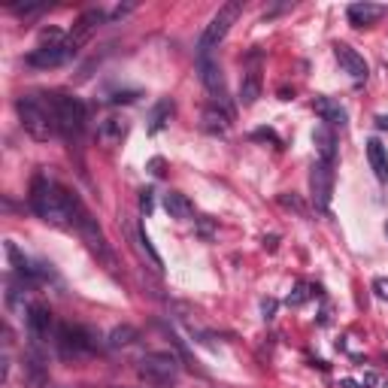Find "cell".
<instances>
[{
	"label": "cell",
	"instance_id": "28",
	"mask_svg": "<svg viewBox=\"0 0 388 388\" xmlns=\"http://www.w3.org/2000/svg\"><path fill=\"white\" fill-rule=\"evenodd\" d=\"M279 203H283V207H288V210H294V212H300V216H303V212H307V210H303V203L298 201V197H288V194H279Z\"/></svg>",
	"mask_w": 388,
	"mask_h": 388
},
{
	"label": "cell",
	"instance_id": "34",
	"mask_svg": "<svg viewBox=\"0 0 388 388\" xmlns=\"http://www.w3.org/2000/svg\"><path fill=\"white\" fill-rule=\"evenodd\" d=\"M376 125H379V127H388V116H379V119H376Z\"/></svg>",
	"mask_w": 388,
	"mask_h": 388
},
{
	"label": "cell",
	"instance_id": "14",
	"mask_svg": "<svg viewBox=\"0 0 388 388\" xmlns=\"http://www.w3.org/2000/svg\"><path fill=\"white\" fill-rule=\"evenodd\" d=\"M337 61L343 64V70L352 76L355 82H361V79H367V61H364L358 52L352 49V45H346V43H337Z\"/></svg>",
	"mask_w": 388,
	"mask_h": 388
},
{
	"label": "cell",
	"instance_id": "11",
	"mask_svg": "<svg viewBox=\"0 0 388 388\" xmlns=\"http://www.w3.org/2000/svg\"><path fill=\"white\" fill-rule=\"evenodd\" d=\"M197 73H201L203 88H207L212 97H218V101H222V97H225V76H222L218 61L212 55H201V58H197Z\"/></svg>",
	"mask_w": 388,
	"mask_h": 388
},
{
	"label": "cell",
	"instance_id": "33",
	"mask_svg": "<svg viewBox=\"0 0 388 388\" xmlns=\"http://www.w3.org/2000/svg\"><path fill=\"white\" fill-rule=\"evenodd\" d=\"M273 307H276V303H273V300H267V303H264V316H267V318H273Z\"/></svg>",
	"mask_w": 388,
	"mask_h": 388
},
{
	"label": "cell",
	"instance_id": "9",
	"mask_svg": "<svg viewBox=\"0 0 388 388\" xmlns=\"http://www.w3.org/2000/svg\"><path fill=\"white\" fill-rule=\"evenodd\" d=\"M309 192H313V203L318 210H328L331 207V197H334V164L316 161L313 170H309Z\"/></svg>",
	"mask_w": 388,
	"mask_h": 388
},
{
	"label": "cell",
	"instance_id": "10",
	"mask_svg": "<svg viewBox=\"0 0 388 388\" xmlns=\"http://www.w3.org/2000/svg\"><path fill=\"white\" fill-rule=\"evenodd\" d=\"M258 97H261V55L252 52L249 55V67L240 79V103L243 106H252Z\"/></svg>",
	"mask_w": 388,
	"mask_h": 388
},
{
	"label": "cell",
	"instance_id": "20",
	"mask_svg": "<svg viewBox=\"0 0 388 388\" xmlns=\"http://www.w3.org/2000/svg\"><path fill=\"white\" fill-rule=\"evenodd\" d=\"M25 376H28L30 388H43L45 382H49V367H45L40 352H30L25 358Z\"/></svg>",
	"mask_w": 388,
	"mask_h": 388
},
{
	"label": "cell",
	"instance_id": "1",
	"mask_svg": "<svg viewBox=\"0 0 388 388\" xmlns=\"http://www.w3.org/2000/svg\"><path fill=\"white\" fill-rule=\"evenodd\" d=\"M28 203L43 222L58 225V227H79V222L88 216V210L82 207V201L70 188H64L58 179H52L49 173H37L30 182Z\"/></svg>",
	"mask_w": 388,
	"mask_h": 388
},
{
	"label": "cell",
	"instance_id": "19",
	"mask_svg": "<svg viewBox=\"0 0 388 388\" xmlns=\"http://www.w3.org/2000/svg\"><path fill=\"white\" fill-rule=\"evenodd\" d=\"M127 134V119H119V116H110L103 119L101 125H97V136H101V143L106 146H112V143H121Z\"/></svg>",
	"mask_w": 388,
	"mask_h": 388
},
{
	"label": "cell",
	"instance_id": "32",
	"mask_svg": "<svg viewBox=\"0 0 388 388\" xmlns=\"http://www.w3.org/2000/svg\"><path fill=\"white\" fill-rule=\"evenodd\" d=\"M149 167H152V173H155V176H161V173H164V170H161V167H164V161H161V158H155V161H152Z\"/></svg>",
	"mask_w": 388,
	"mask_h": 388
},
{
	"label": "cell",
	"instance_id": "5",
	"mask_svg": "<svg viewBox=\"0 0 388 388\" xmlns=\"http://www.w3.org/2000/svg\"><path fill=\"white\" fill-rule=\"evenodd\" d=\"M240 15H243V0H231V3L218 6V12L210 19V25L203 28L201 40H197V58H201V55H212V49L225 40L227 30L237 25Z\"/></svg>",
	"mask_w": 388,
	"mask_h": 388
},
{
	"label": "cell",
	"instance_id": "13",
	"mask_svg": "<svg viewBox=\"0 0 388 388\" xmlns=\"http://www.w3.org/2000/svg\"><path fill=\"white\" fill-rule=\"evenodd\" d=\"M313 110H316V116L322 119L325 125H331V127H346V121H349L346 106L340 101H334V97H316Z\"/></svg>",
	"mask_w": 388,
	"mask_h": 388
},
{
	"label": "cell",
	"instance_id": "31",
	"mask_svg": "<svg viewBox=\"0 0 388 388\" xmlns=\"http://www.w3.org/2000/svg\"><path fill=\"white\" fill-rule=\"evenodd\" d=\"M252 136H255V140H273V143H279V140H276V134H273V131H255Z\"/></svg>",
	"mask_w": 388,
	"mask_h": 388
},
{
	"label": "cell",
	"instance_id": "22",
	"mask_svg": "<svg viewBox=\"0 0 388 388\" xmlns=\"http://www.w3.org/2000/svg\"><path fill=\"white\" fill-rule=\"evenodd\" d=\"M3 249H6V258H10L12 270L19 273L21 279H28V283H34V279H37V273H40V270H37V267H30V261H28V258L19 252V246H15L12 240H6V243H3Z\"/></svg>",
	"mask_w": 388,
	"mask_h": 388
},
{
	"label": "cell",
	"instance_id": "2",
	"mask_svg": "<svg viewBox=\"0 0 388 388\" xmlns=\"http://www.w3.org/2000/svg\"><path fill=\"white\" fill-rule=\"evenodd\" d=\"M15 110H19L21 127H25L34 140H49V136L58 134L52 101H43V97H37V94H25L15 101Z\"/></svg>",
	"mask_w": 388,
	"mask_h": 388
},
{
	"label": "cell",
	"instance_id": "3",
	"mask_svg": "<svg viewBox=\"0 0 388 388\" xmlns=\"http://www.w3.org/2000/svg\"><path fill=\"white\" fill-rule=\"evenodd\" d=\"M52 112H55V127L64 140H79L82 131H85L88 121V110L79 97L73 94H52Z\"/></svg>",
	"mask_w": 388,
	"mask_h": 388
},
{
	"label": "cell",
	"instance_id": "4",
	"mask_svg": "<svg viewBox=\"0 0 388 388\" xmlns=\"http://www.w3.org/2000/svg\"><path fill=\"white\" fill-rule=\"evenodd\" d=\"M55 349L64 361H76L85 358V355L97 352V334L91 328H82V325H58L55 331Z\"/></svg>",
	"mask_w": 388,
	"mask_h": 388
},
{
	"label": "cell",
	"instance_id": "27",
	"mask_svg": "<svg viewBox=\"0 0 388 388\" xmlns=\"http://www.w3.org/2000/svg\"><path fill=\"white\" fill-rule=\"evenodd\" d=\"M309 298V285H298V288H294V294H288V303H292V307H300V303L303 300H307Z\"/></svg>",
	"mask_w": 388,
	"mask_h": 388
},
{
	"label": "cell",
	"instance_id": "12",
	"mask_svg": "<svg viewBox=\"0 0 388 388\" xmlns=\"http://www.w3.org/2000/svg\"><path fill=\"white\" fill-rule=\"evenodd\" d=\"M103 21H106V12L103 10H85V12H82L79 19H76L73 30H70V45H73V49H79V45L103 25Z\"/></svg>",
	"mask_w": 388,
	"mask_h": 388
},
{
	"label": "cell",
	"instance_id": "23",
	"mask_svg": "<svg viewBox=\"0 0 388 388\" xmlns=\"http://www.w3.org/2000/svg\"><path fill=\"white\" fill-rule=\"evenodd\" d=\"M173 110H176V106H173V101H167V97H164V101H158V103H155V110H152V116H149V131H152V134H158L161 127L170 125Z\"/></svg>",
	"mask_w": 388,
	"mask_h": 388
},
{
	"label": "cell",
	"instance_id": "21",
	"mask_svg": "<svg viewBox=\"0 0 388 388\" xmlns=\"http://www.w3.org/2000/svg\"><path fill=\"white\" fill-rule=\"evenodd\" d=\"M227 125H231V112L218 110V106H207L201 119V127L207 134H227Z\"/></svg>",
	"mask_w": 388,
	"mask_h": 388
},
{
	"label": "cell",
	"instance_id": "24",
	"mask_svg": "<svg viewBox=\"0 0 388 388\" xmlns=\"http://www.w3.org/2000/svg\"><path fill=\"white\" fill-rule=\"evenodd\" d=\"M134 340H136V328H131V325H119V328L110 331L106 346H110V349H125V346H131Z\"/></svg>",
	"mask_w": 388,
	"mask_h": 388
},
{
	"label": "cell",
	"instance_id": "25",
	"mask_svg": "<svg viewBox=\"0 0 388 388\" xmlns=\"http://www.w3.org/2000/svg\"><path fill=\"white\" fill-rule=\"evenodd\" d=\"M136 240H140V249H143V252H146V255H149V261H152V264H155V267H158V270H161V267H164V261H161V255H158V252H155V246H152V240L146 237V231H136Z\"/></svg>",
	"mask_w": 388,
	"mask_h": 388
},
{
	"label": "cell",
	"instance_id": "16",
	"mask_svg": "<svg viewBox=\"0 0 388 388\" xmlns=\"http://www.w3.org/2000/svg\"><path fill=\"white\" fill-rule=\"evenodd\" d=\"M382 6L379 3H352L346 10V15H349V25L352 28H370V25H376L379 19H382Z\"/></svg>",
	"mask_w": 388,
	"mask_h": 388
},
{
	"label": "cell",
	"instance_id": "7",
	"mask_svg": "<svg viewBox=\"0 0 388 388\" xmlns=\"http://www.w3.org/2000/svg\"><path fill=\"white\" fill-rule=\"evenodd\" d=\"M73 45H70V37L67 40H40L37 49H30L28 55V64L30 67H40V70H49V67H61L67 58L73 55Z\"/></svg>",
	"mask_w": 388,
	"mask_h": 388
},
{
	"label": "cell",
	"instance_id": "29",
	"mask_svg": "<svg viewBox=\"0 0 388 388\" xmlns=\"http://www.w3.org/2000/svg\"><path fill=\"white\" fill-rule=\"evenodd\" d=\"M136 91H119V94H112V103H131V101H136Z\"/></svg>",
	"mask_w": 388,
	"mask_h": 388
},
{
	"label": "cell",
	"instance_id": "15",
	"mask_svg": "<svg viewBox=\"0 0 388 388\" xmlns=\"http://www.w3.org/2000/svg\"><path fill=\"white\" fill-rule=\"evenodd\" d=\"M313 143H316V152H318V161L334 164V158H337V136H334V127L322 121V125L313 131Z\"/></svg>",
	"mask_w": 388,
	"mask_h": 388
},
{
	"label": "cell",
	"instance_id": "26",
	"mask_svg": "<svg viewBox=\"0 0 388 388\" xmlns=\"http://www.w3.org/2000/svg\"><path fill=\"white\" fill-rule=\"evenodd\" d=\"M140 210H143V216H149V212L155 210V192H152V188H143L140 192Z\"/></svg>",
	"mask_w": 388,
	"mask_h": 388
},
{
	"label": "cell",
	"instance_id": "6",
	"mask_svg": "<svg viewBox=\"0 0 388 388\" xmlns=\"http://www.w3.org/2000/svg\"><path fill=\"white\" fill-rule=\"evenodd\" d=\"M140 376L149 379V382H158V385H167L179 376V361L173 358L170 352H146L140 358Z\"/></svg>",
	"mask_w": 388,
	"mask_h": 388
},
{
	"label": "cell",
	"instance_id": "35",
	"mask_svg": "<svg viewBox=\"0 0 388 388\" xmlns=\"http://www.w3.org/2000/svg\"><path fill=\"white\" fill-rule=\"evenodd\" d=\"M385 234H388V225H385Z\"/></svg>",
	"mask_w": 388,
	"mask_h": 388
},
{
	"label": "cell",
	"instance_id": "30",
	"mask_svg": "<svg viewBox=\"0 0 388 388\" xmlns=\"http://www.w3.org/2000/svg\"><path fill=\"white\" fill-rule=\"evenodd\" d=\"M374 292H376V298L388 300V279H374Z\"/></svg>",
	"mask_w": 388,
	"mask_h": 388
},
{
	"label": "cell",
	"instance_id": "8",
	"mask_svg": "<svg viewBox=\"0 0 388 388\" xmlns=\"http://www.w3.org/2000/svg\"><path fill=\"white\" fill-rule=\"evenodd\" d=\"M25 325H28V337L34 340V346L45 343L49 337H55V316H52V309L45 307V303H28L25 309Z\"/></svg>",
	"mask_w": 388,
	"mask_h": 388
},
{
	"label": "cell",
	"instance_id": "17",
	"mask_svg": "<svg viewBox=\"0 0 388 388\" xmlns=\"http://www.w3.org/2000/svg\"><path fill=\"white\" fill-rule=\"evenodd\" d=\"M164 210H167V216L179 218V222H188V218L194 216V203L188 201L185 194H179V192H167L164 194Z\"/></svg>",
	"mask_w": 388,
	"mask_h": 388
},
{
	"label": "cell",
	"instance_id": "18",
	"mask_svg": "<svg viewBox=\"0 0 388 388\" xmlns=\"http://www.w3.org/2000/svg\"><path fill=\"white\" fill-rule=\"evenodd\" d=\"M367 158H370V167H374L376 179L388 182V149L382 146V140L370 136V140H367Z\"/></svg>",
	"mask_w": 388,
	"mask_h": 388
}]
</instances>
